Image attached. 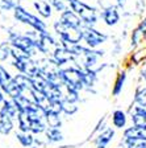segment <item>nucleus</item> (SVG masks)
Returning <instances> with one entry per match:
<instances>
[{"mask_svg":"<svg viewBox=\"0 0 146 148\" xmlns=\"http://www.w3.org/2000/svg\"><path fill=\"white\" fill-rule=\"evenodd\" d=\"M62 78H63V82L67 86H70L71 89L76 90V91L84 86L83 70H80V69H75V68L63 69L62 70Z\"/></svg>","mask_w":146,"mask_h":148,"instance_id":"obj_4","label":"nucleus"},{"mask_svg":"<svg viewBox=\"0 0 146 148\" xmlns=\"http://www.w3.org/2000/svg\"><path fill=\"white\" fill-rule=\"evenodd\" d=\"M143 36H145V33H142V32L137 28V29L133 32V34H132V44H133V45H137V44L143 38Z\"/></svg>","mask_w":146,"mask_h":148,"instance_id":"obj_32","label":"nucleus"},{"mask_svg":"<svg viewBox=\"0 0 146 148\" xmlns=\"http://www.w3.org/2000/svg\"><path fill=\"white\" fill-rule=\"evenodd\" d=\"M61 21L74 28H82V18L76 15L74 11H70V9H66L65 12H62Z\"/></svg>","mask_w":146,"mask_h":148,"instance_id":"obj_10","label":"nucleus"},{"mask_svg":"<svg viewBox=\"0 0 146 148\" xmlns=\"http://www.w3.org/2000/svg\"><path fill=\"white\" fill-rule=\"evenodd\" d=\"M13 81L17 83L18 87L21 90H34L32 78L25 75V74H17L16 77H13Z\"/></svg>","mask_w":146,"mask_h":148,"instance_id":"obj_14","label":"nucleus"},{"mask_svg":"<svg viewBox=\"0 0 146 148\" xmlns=\"http://www.w3.org/2000/svg\"><path fill=\"white\" fill-rule=\"evenodd\" d=\"M11 79H12V78H11V75H9L8 71H7L3 66H0V87L5 86Z\"/></svg>","mask_w":146,"mask_h":148,"instance_id":"obj_28","label":"nucleus"},{"mask_svg":"<svg viewBox=\"0 0 146 148\" xmlns=\"http://www.w3.org/2000/svg\"><path fill=\"white\" fill-rule=\"evenodd\" d=\"M132 122L137 127H146V108H143L142 106H137L132 116Z\"/></svg>","mask_w":146,"mask_h":148,"instance_id":"obj_12","label":"nucleus"},{"mask_svg":"<svg viewBox=\"0 0 146 148\" xmlns=\"http://www.w3.org/2000/svg\"><path fill=\"white\" fill-rule=\"evenodd\" d=\"M11 54H12L16 60H21V58H25V57H31L28 53H25L24 50L18 49V48H16V46H13L12 49H11Z\"/></svg>","mask_w":146,"mask_h":148,"instance_id":"obj_30","label":"nucleus"},{"mask_svg":"<svg viewBox=\"0 0 146 148\" xmlns=\"http://www.w3.org/2000/svg\"><path fill=\"white\" fill-rule=\"evenodd\" d=\"M55 32H57L62 38V42L69 44H79L80 40H83L82 28H74L70 25L65 24L62 21H57L54 25Z\"/></svg>","mask_w":146,"mask_h":148,"instance_id":"obj_1","label":"nucleus"},{"mask_svg":"<svg viewBox=\"0 0 146 148\" xmlns=\"http://www.w3.org/2000/svg\"><path fill=\"white\" fill-rule=\"evenodd\" d=\"M1 90H3L5 94H8L11 98H16V97H18V95H21V89L18 87V85L13 81V78L11 81H9L8 83H7L5 86H3L1 87Z\"/></svg>","mask_w":146,"mask_h":148,"instance_id":"obj_15","label":"nucleus"},{"mask_svg":"<svg viewBox=\"0 0 146 148\" xmlns=\"http://www.w3.org/2000/svg\"><path fill=\"white\" fill-rule=\"evenodd\" d=\"M45 131V126L41 120H36V122H32V127H31V132L34 134H40Z\"/></svg>","mask_w":146,"mask_h":148,"instance_id":"obj_29","label":"nucleus"},{"mask_svg":"<svg viewBox=\"0 0 146 148\" xmlns=\"http://www.w3.org/2000/svg\"><path fill=\"white\" fill-rule=\"evenodd\" d=\"M12 118L8 115L1 114L0 115V132L1 134H9L12 131Z\"/></svg>","mask_w":146,"mask_h":148,"instance_id":"obj_20","label":"nucleus"},{"mask_svg":"<svg viewBox=\"0 0 146 148\" xmlns=\"http://www.w3.org/2000/svg\"><path fill=\"white\" fill-rule=\"evenodd\" d=\"M36 44H37L38 50L48 56H54V53L57 52V49L59 48V44H58L48 32L38 33V38H37Z\"/></svg>","mask_w":146,"mask_h":148,"instance_id":"obj_5","label":"nucleus"},{"mask_svg":"<svg viewBox=\"0 0 146 148\" xmlns=\"http://www.w3.org/2000/svg\"><path fill=\"white\" fill-rule=\"evenodd\" d=\"M76 58V54L74 52H71L70 49H67L65 46H59L57 49V52L53 56V60L55 62H58L59 65H63L69 61H73V60Z\"/></svg>","mask_w":146,"mask_h":148,"instance_id":"obj_9","label":"nucleus"},{"mask_svg":"<svg viewBox=\"0 0 146 148\" xmlns=\"http://www.w3.org/2000/svg\"><path fill=\"white\" fill-rule=\"evenodd\" d=\"M128 148H146V139H126Z\"/></svg>","mask_w":146,"mask_h":148,"instance_id":"obj_23","label":"nucleus"},{"mask_svg":"<svg viewBox=\"0 0 146 148\" xmlns=\"http://www.w3.org/2000/svg\"><path fill=\"white\" fill-rule=\"evenodd\" d=\"M15 17L18 21L24 23V24L31 25L33 29H36L38 33H43L46 32V24L40 20L38 17L33 16L32 13H29L28 11H25L22 7H15Z\"/></svg>","mask_w":146,"mask_h":148,"instance_id":"obj_3","label":"nucleus"},{"mask_svg":"<svg viewBox=\"0 0 146 148\" xmlns=\"http://www.w3.org/2000/svg\"><path fill=\"white\" fill-rule=\"evenodd\" d=\"M103 20L107 25H115L120 20V15L115 7H108L103 12Z\"/></svg>","mask_w":146,"mask_h":148,"instance_id":"obj_11","label":"nucleus"},{"mask_svg":"<svg viewBox=\"0 0 146 148\" xmlns=\"http://www.w3.org/2000/svg\"><path fill=\"white\" fill-rule=\"evenodd\" d=\"M142 78H143V79L146 81V69H145V70L142 71Z\"/></svg>","mask_w":146,"mask_h":148,"instance_id":"obj_36","label":"nucleus"},{"mask_svg":"<svg viewBox=\"0 0 146 148\" xmlns=\"http://www.w3.org/2000/svg\"><path fill=\"white\" fill-rule=\"evenodd\" d=\"M125 78H126V74L125 73H120L119 74V77H117V79H116V82H115V89H113V94H115V95H119L120 91L122 90Z\"/></svg>","mask_w":146,"mask_h":148,"instance_id":"obj_25","label":"nucleus"},{"mask_svg":"<svg viewBox=\"0 0 146 148\" xmlns=\"http://www.w3.org/2000/svg\"><path fill=\"white\" fill-rule=\"evenodd\" d=\"M45 116H46V120H48L49 126L52 127V128H58V127H61V119H59V115L58 114L48 112V114H45Z\"/></svg>","mask_w":146,"mask_h":148,"instance_id":"obj_22","label":"nucleus"},{"mask_svg":"<svg viewBox=\"0 0 146 148\" xmlns=\"http://www.w3.org/2000/svg\"><path fill=\"white\" fill-rule=\"evenodd\" d=\"M46 136L52 142H59L62 139V134L59 131V128H52V127L49 130H46Z\"/></svg>","mask_w":146,"mask_h":148,"instance_id":"obj_24","label":"nucleus"},{"mask_svg":"<svg viewBox=\"0 0 146 148\" xmlns=\"http://www.w3.org/2000/svg\"><path fill=\"white\" fill-rule=\"evenodd\" d=\"M67 1L70 4L71 11H74L76 15L79 16L83 23H86L87 25H92L96 23L97 16H96V11L94 8H91L90 5L84 4L80 0H67Z\"/></svg>","mask_w":146,"mask_h":148,"instance_id":"obj_2","label":"nucleus"},{"mask_svg":"<svg viewBox=\"0 0 146 148\" xmlns=\"http://www.w3.org/2000/svg\"><path fill=\"white\" fill-rule=\"evenodd\" d=\"M12 101L15 102V105L17 106L18 111H26L28 108H31L32 106L34 105L33 102H31L28 98H25L24 95H18V97H16V98H13Z\"/></svg>","mask_w":146,"mask_h":148,"instance_id":"obj_19","label":"nucleus"},{"mask_svg":"<svg viewBox=\"0 0 146 148\" xmlns=\"http://www.w3.org/2000/svg\"><path fill=\"white\" fill-rule=\"evenodd\" d=\"M17 139L24 147H29V145H32V143H33V138H32L31 134H28V132L17 134Z\"/></svg>","mask_w":146,"mask_h":148,"instance_id":"obj_26","label":"nucleus"},{"mask_svg":"<svg viewBox=\"0 0 146 148\" xmlns=\"http://www.w3.org/2000/svg\"><path fill=\"white\" fill-rule=\"evenodd\" d=\"M3 3L7 4V8H9V7H13V1H12V0H3Z\"/></svg>","mask_w":146,"mask_h":148,"instance_id":"obj_35","label":"nucleus"},{"mask_svg":"<svg viewBox=\"0 0 146 148\" xmlns=\"http://www.w3.org/2000/svg\"><path fill=\"white\" fill-rule=\"evenodd\" d=\"M15 68H17L18 71H21L22 74L28 75V77H34L37 74H40V68H38V64L33 61L31 57H25L21 60H16L15 61Z\"/></svg>","mask_w":146,"mask_h":148,"instance_id":"obj_6","label":"nucleus"},{"mask_svg":"<svg viewBox=\"0 0 146 148\" xmlns=\"http://www.w3.org/2000/svg\"><path fill=\"white\" fill-rule=\"evenodd\" d=\"M124 136L125 139H146V127H130L124 132Z\"/></svg>","mask_w":146,"mask_h":148,"instance_id":"obj_13","label":"nucleus"},{"mask_svg":"<svg viewBox=\"0 0 146 148\" xmlns=\"http://www.w3.org/2000/svg\"><path fill=\"white\" fill-rule=\"evenodd\" d=\"M9 53H11V49L8 48L7 44L0 45V60H5L7 57L9 56Z\"/></svg>","mask_w":146,"mask_h":148,"instance_id":"obj_33","label":"nucleus"},{"mask_svg":"<svg viewBox=\"0 0 146 148\" xmlns=\"http://www.w3.org/2000/svg\"><path fill=\"white\" fill-rule=\"evenodd\" d=\"M112 123L117 128L125 127V123H126V115H125V112H122L121 110H116L112 115Z\"/></svg>","mask_w":146,"mask_h":148,"instance_id":"obj_18","label":"nucleus"},{"mask_svg":"<svg viewBox=\"0 0 146 148\" xmlns=\"http://www.w3.org/2000/svg\"><path fill=\"white\" fill-rule=\"evenodd\" d=\"M34 7L37 8L38 13L43 17H50L52 16V4H49L45 0H38L34 3Z\"/></svg>","mask_w":146,"mask_h":148,"instance_id":"obj_17","label":"nucleus"},{"mask_svg":"<svg viewBox=\"0 0 146 148\" xmlns=\"http://www.w3.org/2000/svg\"><path fill=\"white\" fill-rule=\"evenodd\" d=\"M52 5H54V8L57 9L58 12H65L66 11V4L65 0H50Z\"/></svg>","mask_w":146,"mask_h":148,"instance_id":"obj_31","label":"nucleus"},{"mask_svg":"<svg viewBox=\"0 0 146 148\" xmlns=\"http://www.w3.org/2000/svg\"><path fill=\"white\" fill-rule=\"evenodd\" d=\"M18 127L21 130L22 132H28V131H31V127H32V119L28 116V114L25 111H20L18 112Z\"/></svg>","mask_w":146,"mask_h":148,"instance_id":"obj_16","label":"nucleus"},{"mask_svg":"<svg viewBox=\"0 0 146 148\" xmlns=\"http://www.w3.org/2000/svg\"><path fill=\"white\" fill-rule=\"evenodd\" d=\"M138 29H140L142 33H145L146 34V17L143 18L142 21H141V24H140V27H138Z\"/></svg>","mask_w":146,"mask_h":148,"instance_id":"obj_34","label":"nucleus"},{"mask_svg":"<svg viewBox=\"0 0 146 148\" xmlns=\"http://www.w3.org/2000/svg\"><path fill=\"white\" fill-rule=\"evenodd\" d=\"M62 110H63V112H66V114H74L76 111V106L74 102L63 99V101H62Z\"/></svg>","mask_w":146,"mask_h":148,"instance_id":"obj_27","label":"nucleus"},{"mask_svg":"<svg viewBox=\"0 0 146 148\" xmlns=\"http://www.w3.org/2000/svg\"><path fill=\"white\" fill-rule=\"evenodd\" d=\"M82 33H83V40L87 42V45L91 46V48H95V46L100 45L105 41V34L97 32L96 29H94L90 25H86V27H82Z\"/></svg>","mask_w":146,"mask_h":148,"instance_id":"obj_7","label":"nucleus"},{"mask_svg":"<svg viewBox=\"0 0 146 148\" xmlns=\"http://www.w3.org/2000/svg\"><path fill=\"white\" fill-rule=\"evenodd\" d=\"M113 135H115L113 130H111V128L105 130V131H104V132L99 136V140H97V147H99V148H105V145L108 144L111 140H112Z\"/></svg>","mask_w":146,"mask_h":148,"instance_id":"obj_21","label":"nucleus"},{"mask_svg":"<svg viewBox=\"0 0 146 148\" xmlns=\"http://www.w3.org/2000/svg\"><path fill=\"white\" fill-rule=\"evenodd\" d=\"M12 45L18 48V49L24 50V52L28 53L29 56H33L34 50L38 49L36 41H33L32 38H29V37H26V36H13Z\"/></svg>","mask_w":146,"mask_h":148,"instance_id":"obj_8","label":"nucleus"}]
</instances>
